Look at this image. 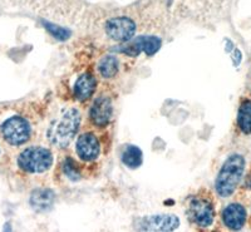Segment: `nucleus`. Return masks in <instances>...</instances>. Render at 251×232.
Wrapping results in <instances>:
<instances>
[{"instance_id":"nucleus-1","label":"nucleus","mask_w":251,"mask_h":232,"mask_svg":"<svg viewBox=\"0 0 251 232\" xmlns=\"http://www.w3.org/2000/svg\"><path fill=\"white\" fill-rule=\"evenodd\" d=\"M80 113L77 108H67L54 119L47 131V138L51 146L67 148L79 131Z\"/></svg>"},{"instance_id":"nucleus-12","label":"nucleus","mask_w":251,"mask_h":232,"mask_svg":"<svg viewBox=\"0 0 251 232\" xmlns=\"http://www.w3.org/2000/svg\"><path fill=\"white\" fill-rule=\"evenodd\" d=\"M96 89H97V78L91 73H83L75 80L73 93L78 100L84 102L94 94Z\"/></svg>"},{"instance_id":"nucleus-11","label":"nucleus","mask_w":251,"mask_h":232,"mask_svg":"<svg viewBox=\"0 0 251 232\" xmlns=\"http://www.w3.org/2000/svg\"><path fill=\"white\" fill-rule=\"evenodd\" d=\"M180 226V220L175 215H153L140 221V229L145 231H175Z\"/></svg>"},{"instance_id":"nucleus-14","label":"nucleus","mask_w":251,"mask_h":232,"mask_svg":"<svg viewBox=\"0 0 251 232\" xmlns=\"http://www.w3.org/2000/svg\"><path fill=\"white\" fill-rule=\"evenodd\" d=\"M237 127L244 135H251V99L244 98L237 111Z\"/></svg>"},{"instance_id":"nucleus-16","label":"nucleus","mask_w":251,"mask_h":232,"mask_svg":"<svg viewBox=\"0 0 251 232\" xmlns=\"http://www.w3.org/2000/svg\"><path fill=\"white\" fill-rule=\"evenodd\" d=\"M142 152L138 147L129 144L126 147L122 152V162L126 167L131 169H136L142 164Z\"/></svg>"},{"instance_id":"nucleus-19","label":"nucleus","mask_w":251,"mask_h":232,"mask_svg":"<svg viewBox=\"0 0 251 232\" xmlns=\"http://www.w3.org/2000/svg\"><path fill=\"white\" fill-rule=\"evenodd\" d=\"M250 75H251V74H250Z\"/></svg>"},{"instance_id":"nucleus-17","label":"nucleus","mask_w":251,"mask_h":232,"mask_svg":"<svg viewBox=\"0 0 251 232\" xmlns=\"http://www.w3.org/2000/svg\"><path fill=\"white\" fill-rule=\"evenodd\" d=\"M62 169L66 177L68 180H71L72 182H77L82 178V172H80V168L78 166V163L75 162L73 158L68 157L62 164Z\"/></svg>"},{"instance_id":"nucleus-18","label":"nucleus","mask_w":251,"mask_h":232,"mask_svg":"<svg viewBox=\"0 0 251 232\" xmlns=\"http://www.w3.org/2000/svg\"><path fill=\"white\" fill-rule=\"evenodd\" d=\"M44 26H46V29L48 30L49 33H50L51 35L54 38H57V39L59 40H66L69 38V30H67V29L62 28V26L59 25H54V24H50V23H44Z\"/></svg>"},{"instance_id":"nucleus-15","label":"nucleus","mask_w":251,"mask_h":232,"mask_svg":"<svg viewBox=\"0 0 251 232\" xmlns=\"http://www.w3.org/2000/svg\"><path fill=\"white\" fill-rule=\"evenodd\" d=\"M120 60L116 55H104L98 63V73L104 79H112L118 74Z\"/></svg>"},{"instance_id":"nucleus-2","label":"nucleus","mask_w":251,"mask_h":232,"mask_svg":"<svg viewBox=\"0 0 251 232\" xmlns=\"http://www.w3.org/2000/svg\"><path fill=\"white\" fill-rule=\"evenodd\" d=\"M245 167V158L239 153H234L226 158L215 181V188L220 197L227 198L234 195L243 180Z\"/></svg>"},{"instance_id":"nucleus-7","label":"nucleus","mask_w":251,"mask_h":232,"mask_svg":"<svg viewBox=\"0 0 251 232\" xmlns=\"http://www.w3.org/2000/svg\"><path fill=\"white\" fill-rule=\"evenodd\" d=\"M100 148V140L94 132H83L75 142V155L86 163L98 160Z\"/></svg>"},{"instance_id":"nucleus-9","label":"nucleus","mask_w":251,"mask_h":232,"mask_svg":"<svg viewBox=\"0 0 251 232\" xmlns=\"http://www.w3.org/2000/svg\"><path fill=\"white\" fill-rule=\"evenodd\" d=\"M113 117V103L108 95H100L89 109V120L97 128H106Z\"/></svg>"},{"instance_id":"nucleus-6","label":"nucleus","mask_w":251,"mask_h":232,"mask_svg":"<svg viewBox=\"0 0 251 232\" xmlns=\"http://www.w3.org/2000/svg\"><path fill=\"white\" fill-rule=\"evenodd\" d=\"M106 34L114 42L127 43L136 34V23L128 17L112 18L106 23Z\"/></svg>"},{"instance_id":"nucleus-10","label":"nucleus","mask_w":251,"mask_h":232,"mask_svg":"<svg viewBox=\"0 0 251 232\" xmlns=\"http://www.w3.org/2000/svg\"><path fill=\"white\" fill-rule=\"evenodd\" d=\"M221 220L226 229L231 230V231H239L245 226L246 221H248V212H246L245 206L239 202L228 204L223 209Z\"/></svg>"},{"instance_id":"nucleus-4","label":"nucleus","mask_w":251,"mask_h":232,"mask_svg":"<svg viewBox=\"0 0 251 232\" xmlns=\"http://www.w3.org/2000/svg\"><path fill=\"white\" fill-rule=\"evenodd\" d=\"M54 163V156L47 147H28L18 157V166L22 171L30 175L44 173Z\"/></svg>"},{"instance_id":"nucleus-3","label":"nucleus","mask_w":251,"mask_h":232,"mask_svg":"<svg viewBox=\"0 0 251 232\" xmlns=\"http://www.w3.org/2000/svg\"><path fill=\"white\" fill-rule=\"evenodd\" d=\"M187 215L195 226L208 229L216 217L214 197L208 191H200L188 201Z\"/></svg>"},{"instance_id":"nucleus-13","label":"nucleus","mask_w":251,"mask_h":232,"mask_svg":"<svg viewBox=\"0 0 251 232\" xmlns=\"http://www.w3.org/2000/svg\"><path fill=\"white\" fill-rule=\"evenodd\" d=\"M54 202V193L48 188H39L35 189L31 193L30 205L35 211H47L51 207Z\"/></svg>"},{"instance_id":"nucleus-5","label":"nucleus","mask_w":251,"mask_h":232,"mask_svg":"<svg viewBox=\"0 0 251 232\" xmlns=\"http://www.w3.org/2000/svg\"><path fill=\"white\" fill-rule=\"evenodd\" d=\"M0 129L6 143L15 147L25 144L33 135L30 122L22 116H13L4 120Z\"/></svg>"},{"instance_id":"nucleus-8","label":"nucleus","mask_w":251,"mask_h":232,"mask_svg":"<svg viewBox=\"0 0 251 232\" xmlns=\"http://www.w3.org/2000/svg\"><path fill=\"white\" fill-rule=\"evenodd\" d=\"M161 46H162V42L160 38L153 37V35H141L136 39L127 42L123 48L118 49V52L131 55V57H137L141 52H143L146 55L151 57L160 50Z\"/></svg>"}]
</instances>
